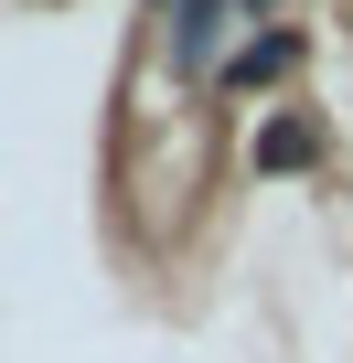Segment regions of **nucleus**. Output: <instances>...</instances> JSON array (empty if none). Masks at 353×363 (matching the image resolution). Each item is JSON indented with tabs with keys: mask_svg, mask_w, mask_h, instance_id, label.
I'll list each match as a JSON object with an SVG mask.
<instances>
[{
	"mask_svg": "<svg viewBox=\"0 0 353 363\" xmlns=\"http://www.w3.org/2000/svg\"><path fill=\"white\" fill-rule=\"evenodd\" d=\"M289 65H300V33H257V43L225 65V86H268V75H289Z\"/></svg>",
	"mask_w": 353,
	"mask_h": 363,
	"instance_id": "nucleus-3",
	"label": "nucleus"
},
{
	"mask_svg": "<svg viewBox=\"0 0 353 363\" xmlns=\"http://www.w3.org/2000/svg\"><path fill=\"white\" fill-rule=\"evenodd\" d=\"M214 43H225V0H171V65L214 75Z\"/></svg>",
	"mask_w": 353,
	"mask_h": 363,
	"instance_id": "nucleus-1",
	"label": "nucleus"
},
{
	"mask_svg": "<svg viewBox=\"0 0 353 363\" xmlns=\"http://www.w3.org/2000/svg\"><path fill=\"white\" fill-rule=\"evenodd\" d=\"M310 160H321V128L310 118H268L257 128V171H310Z\"/></svg>",
	"mask_w": 353,
	"mask_h": 363,
	"instance_id": "nucleus-2",
	"label": "nucleus"
}]
</instances>
